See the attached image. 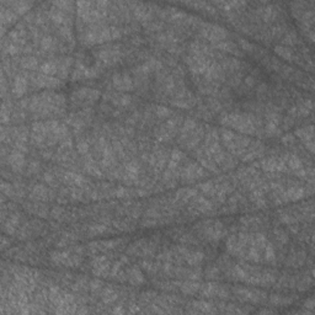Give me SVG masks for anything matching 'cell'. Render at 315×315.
Instances as JSON below:
<instances>
[{
  "label": "cell",
  "mask_w": 315,
  "mask_h": 315,
  "mask_svg": "<svg viewBox=\"0 0 315 315\" xmlns=\"http://www.w3.org/2000/svg\"><path fill=\"white\" fill-rule=\"evenodd\" d=\"M28 110L36 117H57L66 114V98L62 94L46 91L29 99Z\"/></svg>",
  "instance_id": "6da1fadb"
},
{
  "label": "cell",
  "mask_w": 315,
  "mask_h": 315,
  "mask_svg": "<svg viewBox=\"0 0 315 315\" xmlns=\"http://www.w3.org/2000/svg\"><path fill=\"white\" fill-rule=\"evenodd\" d=\"M78 24V31L80 34V42L85 46L101 45V43L112 41L122 35L123 30L118 26H110L107 24H95V25H85L82 21Z\"/></svg>",
  "instance_id": "7a4b0ae2"
},
{
  "label": "cell",
  "mask_w": 315,
  "mask_h": 315,
  "mask_svg": "<svg viewBox=\"0 0 315 315\" xmlns=\"http://www.w3.org/2000/svg\"><path fill=\"white\" fill-rule=\"evenodd\" d=\"M109 8L110 3L107 2H79L77 3L78 18L85 25L106 24Z\"/></svg>",
  "instance_id": "3957f363"
},
{
  "label": "cell",
  "mask_w": 315,
  "mask_h": 315,
  "mask_svg": "<svg viewBox=\"0 0 315 315\" xmlns=\"http://www.w3.org/2000/svg\"><path fill=\"white\" fill-rule=\"evenodd\" d=\"M220 123L225 127L236 129L243 134H256L262 129V122L254 115L224 114L220 117Z\"/></svg>",
  "instance_id": "277c9868"
},
{
  "label": "cell",
  "mask_w": 315,
  "mask_h": 315,
  "mask_svg": "<svg viewBox=\"0 0 315 315\" xmlns=\"http://www.w3.org/2000/svg\"><path fill=\"white\" fill-rule=\"evenodd\" d=\"M220 138H222L223 144L227 147V149L229 150L231 154L239 155V157L244 154L249 144L251 143V139L247 138V137L239 136V134L233 133V132L228 131V129H222L220 131Z\"/></svg>",
  "instance_id": "5b68a950"
},
{
  "label": "cell",
  "mask_w": 315,
  "mask_h": 315,
  "mask_svg": "<svg viewBox=\"0 0 315 315\" xmlns=\"http://www.w3.org/2000/svg\"><path fill=\"white\" fill-rule=\"evenodd\" d=\"M195 229L207 241H218L227 234L224 225L219 220H204L196 225Z\"/></svg>",
  "instance_id": "8992f818"
},
{
  "label": "cell",
  "mask_w": 315,
  "mask_h": 315,
  "mask_svg": "<svg viewBox=\"0 0 315 315\" xmlns=\"http://www.w3.org/2000/svg\"><path fill=\"white\" fill-rule=\"evenodd\" d=\"M95 55L96 61H98V66L101 64L104 67L109 66H115L118 62L121 61L123 57V51L121 48V46L118 45H110L105 46V47L100 48V50L95 51L94 52Z\"/></svg>",
  "instance_id": "52a82bcc"
},
{
  "label": "cell",
  "mask_w": 315,
  "mask_h": 315,
  "mask_svg": "<svg viewBox=\"0 0 315 315\" xmlns=\"http://www.w3.org/2000/svg\"><path fill=\"white\" fill-rule=\"evenodd\" d=\"M100 98V91L94 90L90 88H82L79 90H75L72 94V104L77 107L89 109L91 105L95 104Z\"/></svg>",
  "instance_id": "ba28073f"
},
{
  "label": "cell",
  "mask_w": 315,
  "mask_h": 315,
  "mask_svg": "<svg viewBox=\"0 0 315 315\" xmlns=\"http://www.w3.org/2000/svg\"><path fill=\"white\" fill-rule=\"evenodd\" d=\"M51 261L56 265H63L66 267H77L82 263V249H73L71 251H53L51 252Z\"/></svg>",
  "instance_id": "9c48e42d"
},
{
  "label": "cell",
  "mask_w": 315,
  "mask_h": 315,
  "mask_svg": "<svg viewBox=\"0 0 315 315\" xmlns=\"http://www.w3.org/2000/svg\"><path fill=\"white\" fill-rule=\"evenodd\" d=\"M198 32H200V36L202 39L207 40L213 45H217V43L225 41L228 36L227 30L220 28V26L214 25V24H209V23H203L202 21L200 28L197 29Z\"/></svg>",
  "instance_id": "30bf717a"
},
{
  "label": "cell",
  "mask_w": 315,
  "mask_h": 315,
  "mask_svg": "<svg viewBox=\"0 0 315 315\" xmlns=\"http://www.w3.org/2000/svg\"><path fill=\"white\" fill-rule=\"evenodd\" d=\"M181 117H174L168 120V122H165L164 125H161L160 127L155 129L154 134L157 137L159 142H169L174 138L177 134V132H180L181 128Z\"/></svg>",
  "instance_id": "8fae6325"
},
{
  "label": "cell",
  "mask_w": 315,
  "mask_h": 315,
  "mask_svg": "<svg viewBox=\"0 0 315 315\" xmlns=\"http://www.w3.org/2000/svg\"><path fill=\"white\" fill-rule=\"evenodd\" d=\"M155 250H157V244L154 241L148 240V239H141V240L132 244L127 252L129 255H133V256L150 257L155 254Z\"/></svg>",
  "instance_id": "7c38bea8"
},
{
  "label": "cell",
  "mask_w": 315,
  "mask_h": 315,
  "mask_svg": "<svg viewBox=\"0 0 315 315\" xmlns=\"http://www.w3.org/2000/svg\"><path fill=\"white\" fill-rule=\"evenodd\" d=\"M212 59L206 57V56H198V55H190L186 57V63L190 68L192 74L195 75H204L207 69H208L209 64H211Z\"/></svg>",
  "instance_id": "4fadbf2b"
},
{
  "label": "cell",
  "mask_w": 315,
  "mask_h": 315,
  "mask_svg": "<svg viewBox=\"0 0 315 315\" xmlns=\"http://www.w3.org/2000/svg\"><path fill=\"white\" fill-rule=\"evenodd\" d=\"M234 294L241 301H251V303H262L266 300V293L257 289H250V288L236 287L233 289Z\"/></svg>",
  "instance_id": "5bb4252c"
},
{
  "label": "cell",
  "mask_w": 315,
  "mask_h": 315,
  "mask_svg": "<svg viewBox=\"0 0 315 315\" xmlns=\"http://www.w3.org/2000/svg\"><path fill=\"white\" fill-rule=\"evenodd\" d=\"M204 174L206 172H204L203 168L198 165L197 163H188L180 171V177H181L182 182H185V184H191V182H195L202 179Z\"/></svg>",
  "instance_id": "9a60e30c"
},
{
  "label": "cell",
  "mask_w": 315,
  "mask_h": 315,
  "mask_svg": "<svg viewBox=\"0 0 315 315\" xmlns=\"http://www.w3.org/2000/svg\"><path fill=\"white\" fill-rule=\"evenodd\" d=\"M200 293L202 294V297H207V298H222V299H228L230 295L229 289L227 287L222 286V284H217L211 282V283H207L201 286Z\"/></svg>",
  "instance_id": "2e32d148"
},
{
  "label": "cell",
  "mask_w": 315,
  "mask_h": 315,
  "mask_svg": "<svg viewBox=\"0 0 315 315\" xmlns=\"http://www.w3.org/2000/svg\"><path fill=\"white\" fill-rule=\"evenodd\" d=\"M171 105L175 107H180V109H191V107L195 106L197 104V100L193 96V94L191 91L186 90V89H181V90L177 91L175 94L174 99L170 100Z\"/></svg>",
  "instance_id": "e0dca14e"
},
{
  "label": "cell",
  "mask_w": 315,
  "mask_h": 315,
  "mask_svg": "<svg viewBox=\"0 0 315 315\" xmlns=\"http://www.w3.org/2000/svg\"><path fill=\"white\" fill-rule=\"evenodd\" d=\"M100 74V68L99 66L88 67L84 66L82 62H78L75 66L74 72L72 74L73 80H83V79H93V78L99 77Z\"/></svg>",
  "instance_id": "ac0fdd59"
},
{
  "label": "cell",
  "mask_w": 315,
  "mask_h": 315,
  "mask_svg": "<svg viewBox=\"0 0 315 315\" xmlns=\"http://www.w3.org/2000/svg\"><path fill=\"white\" fill-rule=\"evenodd\" d=\"M260 165L263 170L271 172V174H274V172H286L288 170L283 157L265 158L261 160Z\"/></svg>",
  "instance_id": "d6986e66"
},
{
  "label": "cell",
  "mask_w": 315,
  "mask_h": 315,
  "mask_svg": "<svg viewBox=\"0 0 315 315\" xmlns=\"http://www.w3.org/2000/svg\"><path fill=\"white\" fill-rule=\"evenodd\" d=\"M91 267H93V272L96 276L100 277H109L110 271H111L112 263L109 260V257L101 255V256H95L91 261Z\"/></svg>",
  "instance_id": "ffe728a7"
},
{
  "label": "cell",
  "mask_w": 315,
  "mask_h": 315,
  "mask_svg": "<svg viewBox=\"0 0 315 315\" xmlns=\"http://www.w3.org/2000/svg\"><path fill=\"white\" fill-rule=\"evenodd\" d=\"M126 243L125 239H116V240H105V241H95V243L89 244V249L93 252L100 251H111V250L118 249Z\"/></svg>",
  "instance_id": "44dd1931"
},
{
  "label": "cell",
  "mask_w": 315,
  "mask_h": 315,
  "mask_svg": "<svg viewBox=\"0 0 315 315\" xmlns=\"http://www.w3.org/2000/svg\"><path fill=\"white\" fill-rule=\"evenodd\" d=\"M203 136H204L203 127H202V126H197V128H196L192 133H190L187 137H185L184 139H181L179 143L181 144L182 147L186 148V149H190V150L196 149L197 145L200 144L201 139L203 138Z\"/></svg>",
  "instance_id": "7402d4cb"
},
{
  "label": "cell",
  "mask_w": 315,
  "mask_h": 315,
  "mask_svg": "<svg viewBox=\"0 0 315 315\" xmlns=\"http://www.w3.org/2000/svg\"><path fill=\"white\" fill-rule=\"evenodd\" d=\"M294 136H297L298 138L303 142L305 145L306 149L310 153L314 152V132H313V126H305V127H301L295 129Z\"/></svg>",
  "instance_id": "603a6c76"
},
{
  "label": "cell",
  "mask_w": 315,
  "mask_h": 315,
  "mask_svg": "<svg viewBox=\"0 0 315 315\" xmlns=\"http://www.w3.org/2000/svg\"><path fill=\"white\" fill-rule=\"evenodd\" d=\"M112 84L120 91H131L134 89L133 79L127 73H116L112 77Z\"/></svg>",
  "instance_id": "cb8c5ba5"
},
{
  "label": "cell",
  "mask_w": 315,
  "mask_h": 315,
  "mask_svg": "<svg viewBox=\"0 0 315 315\" xmlns=\"http://www.w3.org/2000/svg\"><path fill=\"white\" fill-rule=\"evenodd\" d=\"M56 195L53 192V190H51L50 187L45 186V185H36L32 188L31 192V198L37 202H48L55 200Z\"/></svg>",
  "instance_id": "d4e9b609"
},
{
  "label": "cell",
  "mask_w": 315,
  "mask_h": 315,
  "mask_svg": "<svg viewBox=\"0 0 315 315\" xmlns=\"http://www.w3.org/2000/svg\"><path fill=\"white\" fill-rule=\"evenodd\" d=\"M8 164L12 168L13 171L20 172L25 168V155L24 152H20L18 149H12V152L9 153V157H8Z\"/></svg>",
  "instance_id": "484cf974"
},
{
  "label": "cell",
  "mask_w": 315,
  "mask_h": 315,
  "mask_svg": "<svg viewBox=\"0 0 315 315\" xmlns=\"http://www.w3.org/2000/svg\"><path fill=\"white\" fill-rule=\"evenodd\" d=\"M213 208L214 204L211 200L195 196V197H193V201L191 202L190 211H192L193 213H207V212L213 211Z\"/></svg>",
  "instance_id": "4316f807"
},
{
  "label": "cell",
  "mask_w": 315,
  "mask_h": 315,
  "mask_svg": "<svg viewBox=\"0 0 315 315\" xmlns=\"http://www.w3.org/2000/svg\"><path fill=\"white\" fill-rule=\"evenodd\" d=\"M263 152H265V147H263L262 143L260 142H254V143H250L247 149L245 150V153L241 155V159L244 161H251L254 159L262 157Z\"/></svg>",
  "instance_id": "83f0119b"
},
{
  "label": "cell",
  "mask_w": 315,
  "mask_h": 315,
  "mask_svg": "<svg viewBox=\"0 0 315 315\" xmlns=\"http://www.w3.org/2000/svg\"><path fill=\"white\" fill-rule=\"evenodd\" d=\"M29 79L25 74H18L14 79L13 84V94L15 98H21L29 89Z\"/></svg>",
  "instance_id": "f1b7e54d"
},
{
  "label": "cell",
  "mask_w": 315,
  "mask_h": 315,
  "mask_svg": "<svg viewBox=\"0 0 315 315\" xmlns=\"http://www.w3.org/2000/svg\"><path fill=\"white\" fill-rule=\"evenodd\" d=\"M2 4L10 8L19 16L29 13L31 10L32 5H34L31 2H2Z\"/></svg>",
  "instance_id": "f546056e"
},
{
  "label": "cell",
  "mask_w": 315,
  "mask_h": 315,
  "mask_svg": "<svg viewBox=\"0 0 315 315\" xmlns=\"http://www.w3.org/2000/svg\"><path fill=\"white\" fill-rule=\"evenodd\" d=\"M19 15L15 14L10 8L5 7V5L2 4V8H0V19H2V25H3V32L5 31V28L8 25H12L18 21Z\"/></svg>",
  "instance_id": "4dcf8cb0"
},
{
  "label": "cell",
  "mask_w": 315,
  "mask_h": 315,
  "mask_svg": "<svg viewBox=\"0 0 315 315\" xmlns=\"http://www.w3.org/2000/svg\"><path fill=\"white\" fill-rule=\"evenodd\" d=\"M126 272H127V282L133 284V286H139L144 282V276L138 268V266H131L126 270Z\"/></svg>",
  "instance_id": "1f68e13d"
},
{
  "label": "cell",
  "mask_w": 315,
  "mask_h": 315,
  "mask_svg": "<svg viewBox=\"0 0 315 315\" xmlns=\"http://www.w3.org/2000/svg\"><path fill=\"white\" fill-rule=\"evenodd\" d=\"M213 46L215 50H219V51H222V52L231 53V55L236 56V57H241V56H243V52L239 50L238 46L231 41H227V40H225V41H222Z\"/></svg>",
  "instance_id": "d6a6232c"
},
{
  "label": "cell",
  "mask_w": 315,
  "mask_h": 315,
  "mask_svg": "<svg viewBox=\"0 0 315 315\" xmlns=\"http://www.w3.org/2000/svg\"><path fill=\"white\" fill-rule=\"evenodd\" d=\"M40 72L50 77H56L58 75V61L57 58L51 59V61H46L40 66Z\"/></svg>",
  "instance_id": "836d02e7"
},
{
  "label": "cell",
  "mask_w": 315,
  "mask_h": 315,
  "mask_svg": "<svg viewBox=\"0 0 315 315\" xmlns=\"http://www.w3.org/2000/svg\"><path fill=\"white\" fill-rule=\"evenodd\" d=\"M201 286L202 284L198 283L196 279H188V281L180 283L179 289L181 290L184 294H196L197 292H200Z\"/></svg>",
  "instance_id": "e575fe53"
},
{
  "label": "cell",
  "mask_w": 315,
  "mask_h": 315,
  "mask_svg": "<svg viewBox=\"0 0 315 315\" xmlns=\"http://www.w3.org/2000/svg\"><path fill=\"white\" fill-rule=\"evenodd\" d=\"M19 66L21 67L23 69L28 72H35L36 69L40 68V63H39V59L36 57H32V56H26V57L21 58L20 61L18 62Z\"/></svg>",
  "instance_id": "d590c367"
},
{
  "label": "cell",
  "mask_w": 315,
  "mask_h": 315,
  "mask_svg": "<svg viewBox=\"0 0 315 315\" xmlns=\"http://www.w3.org/2000/svg\"><path fill=\"white\" fill-rule=\"evenodd\" d=\"M192 306V313H215V309H213V304L208 303V301L198 300V301H192L190 304Z\"/></svg>",
  "instance_id": "8d00e7d4"
},
{
  "label": "cell",
  "mask_w": 315,
  "mask_h": 315,
  "mask_svg": "<svg viewBox=\"0 0 315 315\" xmlns=\"http://www.w3.org/2000/svg\"><path fill=\"white\" fill-rule=\"evenodd\" d=\"M305 258H306L305 252L298 250V251L292 252V254L288 256L287 265L290 266V267H300V266L305 262Z\"/></svg>",
  "instance_id": "74e56055"
},
{
  "label": "cell",
  "mask_w": 315,
  "mask_h": 315,
  "mask_svg": "<svg viewBox=\"0 0 315 315\" xmlns=\"http://www.w3.org/2000/svg\"><path fill=\"white\" fill-rule=\"evenodd\" d=\"M19 224H20V215L19 214H10L9 219L4 222V230L8 234H14L18 230Z\"/></svg>",
  "instance_id": "f35d334b"
},
{
  "label": "cell",
  "mask_w": 315,
  "mask_h": 315,
  "mask_svg": "<svg viewBox=\"0 0 315 315\" xmlns=\"http://www.w3.org/2000/svg\"><path fill=\"white\" fill-rule=\"evenodd\" d=\"M274 52H276L279 57H282L289 62H298V59H299L294 53H293V51L290 50L289 47H284V46H276V47H274Z\"/></svg>",
  "instance_id": "ab89813d"
},
{
  "label": "cell",
  "mask_w": 315,
  "mask_h": 315,
  "mask_svg": "<svg viewBox=\"0 0 315 315\" xmlns=\"http://www.w3.org/2000/svg\"><path fill=\"white\" fill-rule=\"evenodd\" d=\"M195 196H197V190H193V188H181V190H179L175 193V200L180 202H187L191 198L195 197Z\"/></svg>",
  "instance_id": "60d3db41"
},
{
  "label": "cell",
  "mask_w": 315,
  "mask_h": 315,
  "mask_svg": "<svg viewBox=\"0 0 315 315\" xmlns=\"http://www.w3.org/2000/svg\"><path fill=\"white\" fill-rule=\"evenodd\" d=\"M101 298H102V300H104V303L111 304V303H114L115 300H117L118 293L114 287L109 286V287H106V288H104V289H102Z\"/></svg>",
  "instance_id": "b9f144b4"
},
{
  "label": "cell",
  "mask_w": 315,
  "mask_h": 315,
  "mask_svg": "<svg viewBox=\"0 0 315 315\" xmlns=\"http://www.w3.org/2000/svg\"><path fill=\"white\" fill-rule=\"evenodd\" d=\"M110 101H111L115 106L125 107L131 104L132 98L128 95H125V94H114V95L110 96Z\"/></svg>",
  "instance_id": "7bdbcfd3"
},
{
  "label": "cell",
  "mask_w": 315,
  "mask_h": 315,
  "mask_svg": "<svg viewBox=\"0 0 315 315\" xmlns=\"http://www.w3.org/2000/svg\"><path fill=\"white\" fill-rule=\"evenodd\" d=\"M281 41L282 46H284V47H289V46H295L298 45V43H300L299 37L295 34V31H287L286 34H284V36L282 37Z\"/></svg>",
  "instance_id": "ee69618b"
},
{
  "label": "cell",
  "mask_w": 315,
  "mask_h": 315,
  "mask_svg": "<svg viewBox=\"0 0 315 315\" xmlns=\"http://www.w3.org/2000/svg\"><path fill=\"white\" fill-rule=\"evenodd\" d=\"M25 207L28 211L31 212V213L40 215V217H46V215L48 214L47 207H46L45 204L40 203V202H37V203L35 204H25Z\"/></svg>",
  "instance_id": "f6af8a7d"
},
{
  "label": "cell",
  "mask_w": 315,
  "mask_h": 315,
  "mask_svg": "<svg viewBox=\"0 0 315 315\" xmlns=\"http://www.w3.org/2000/svg\"><path fill=\"white\" fill-rule=\"evenodd\" d=\"M294 297H290V295H279V294H272L270 297V301L273 304V305H287V304H290L293 300H294Z\"/></svg>",
  "instance_id": "bcb514c9"
},
{
  "label": "cell",
  "mask_w": 315,
  "mask_h": 315,
  "mask_svg": "<svg viewBox=\"0 0 315 315\" xmlns=\"http://www.w3.org/2000/svg\"><path fill=\"white\" fill-rule=\"evenodd\" d=\"M114 225L120 230H133L134 229V222L131 218H126V219H120L114 223Z\"/></svg>",
  "instance_id": "7dc6e473"
},
{
  "label": "cell",
  "mask_w": 315,
  "mask_h": 315,
  "mask_svg": "<svg viewBox=\"0 0 315 315\" xmlns=\"http://www.w3.org/2000/svg\"><path fill=\"white\" fill-rule=\"evenodd\" d=\"M154 112H155V116H157L158 118H160V120H164V118L170 117V116L172 115L171 110L168 109V107H164V106L154 107Z\"/></svg>",
  "instance_id": "c3c4849f"
},
{
  "label": "cell",
  "mask_w": 315,
  "mask_h": 315,
  "mask_svg": "<svg viewBox=\"0 0 315 315\" xmlns=\"http://www.w3.org/2000/svg\"><path fill=\"white\" fill-rule=\"evenodd\" d=\"M206 277L209 279L220 278V268L218 266H208L206 270Z\"/></svg>",
  "instance_id": "681fc988"
},
{
  "label": "cell",
  "mask_w": 315,
  "mask_h": 315,
  "mask_svg": "<svg viewBox=\"0 0 315 315\" xmlns=\"http://www.w3.org/2000/svg\"><path fill=\"white\" fill-rule=\"evenodd\" d=\"M274 238L277 241H279L282 245L288 243V235L283 229H274Z\"/></svg>",
  "instance_id": "f907efd6"
},
{
  "label": "cell",
  "mask_w": 315,
  "mask_h": 315,
  "mask_svg": "<svg viewBox=\"0 0 315 315\" xmlns=\"http://www.w3.org/2000/svg\"><path fill=\"white\" fill-rule=\"evenodd\" d=\"M78 152H79V154L82 155H86L89 154V150H90V145H89V142L85 141V139H82V141L78 142Z\"/></svg>",
  "instance_id": "816d5d0a"
},
{
  "label": "cell",
  "mask_w": 315,
  "mask_h": 315,
  "mask_svg": "<svg viewBox=\"0 0 315 315\" xmlns=\"http://www.w3.org/2000/svg\"><path fill=\"white\" fill-rule=\"evenodd\" d=\"M282 142H283L287 147H293V145L295 144V138H294V136H292V134H287L286 137L282 138Z\"/></svg>",
  "instance_id": "f5cc1de1"
},
{
  "label": "cell",
  "mask_w": 315,
  "mask_h": 315,
  "mask_svg": "<svg viewBox=\"0 0 315 315\" xmlns=\"http://www.w3.org/2000/svg\"><path fill=\"white\" fill-rule=\"evenodd\" d=\"M245 85H246V88H252V86L255 85V78L247 77L246 79H245Z\"/></svg>",
  "instance_id": "db71d44e"
},
{
  "label": "cell",
  "mask_w": 315,
  "mask_h": 315,
  "mask_svg": "<svg viewBox=\"0 0 315 315\" xmlns=\"http://www.w3.org/2000/svg\"><path fill=\"white\" fill-rule=\"evenodd\" d=\"M304 306H305V308H309V309H313L314 308V299L313 298H309L308 300H305V303H304Z\"/></svg>",
  "instance_id": "11a10c76"
}]
</instances>
